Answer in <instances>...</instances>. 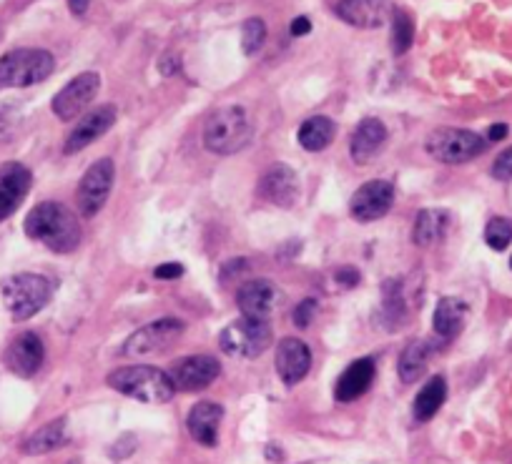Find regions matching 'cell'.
Segmentation results:
<instances>
[{
    "label": "cell",
    "mask_w": 512,
    "mask_h": 464,
    "mask_svg": "<svg viewBox=\"0 0 512 464\" xmlns=\"http://www.w3.org/2000/svg\"><path fill=\"white\" fill-rule=\"evenodd\" d=\"M510 266H512V259H510Z\"/></svg>",
    "instance_id": "ab89813d"
},
{
    "label": "cell",
    "mask_w": 512,
    "mask_h": 464,
    "mask_svg": "<svg viewBox=\"0 0 512 464\" xmlns=\"http://www.w3.org/2000/svg\"><path fill=\"white\" fill-rule=\"evenodd\" d=\"M154 276H156V279H164V281L181 279V276H184V266H181V264H161V266H156V269H154Z\"/></svg>",
    "instance_id": "d590c367"
},
{
    "label": "cell",
    "mask_w": 512,
    "mask_h": 464,
    "mask_svg": "<svg viewBox=\"0 0 512 464\" xmlns=\"http://www.w3.org/2000/svg\"><path fill=\"white\" fill-rule=\"evenodd\" d=\"M337 16L357 28H379L390 16V0H339Z\"/></svg>",
    "instance_id": "44dd1931"
},
{
    "label": "cell",
    "mask_w": 512,
    "mask_h": 464,
    "mask_svg": "<svg viewBox=\"0 0 512 464\" xmlns=\"http://www.w3.org/2000/svg\"><path fill=\"white\" fill-rule=\"evenodd\" d=\"M43 359H46V349H43L41 337L33 332L16 337L6 349V367L23 379L33 377L43 367Z\"/></svg>",
    "instance_id": "ac0fdd59"
},
{
    "label": "cell",
    "mask_w": 512,
    "mask_h": 464,
    "mask_svg": "<svg viewBox=\"0 0 512 464\" xmlns=\"http://www.w3.org/2000/svg\"><path fill=\"white\" fill-rule=\"evenodd\" d=\"M251 141L249 113L241 106L219 108L204 126V146L219 156H231Z\"/></svg>",
    "instance_id": "3957f363"
},
{
    "label": "cell",
    "mask_w": 512,
    "mask_h": 464,
    "mask_svg": "<svg viewBox=\"0 0 512 464\" xmlns=\"http://www.w3.org/2000/svg\"><path fill=\"white\" fill-rule=\"evenodd\" d=\"M374 374H377L374 359L364 357L349 364V367L342 372V377L337 379V384H334V397H337V402L349 404L354 402V399L362 397V394L372 387Z\"/></svg>",
    "instance_id": "7402d4cb"
},
{
    "label": "cell",
    "mask_w": 512,
    "mask_h": 464,
    "mask_svg": "<svg viewBox=\"0 0 512 464\" xmlns=\"http://www.w3.org/2000/svg\"><path fill=\"white\" fill-rule=\"evenodd\" d=\"M392 204H395V186L390 181L374 179L359 186L357 194L349 201V211L357 221L369 224V221H377L390 214Z\"/></svg>",
    "instance_id": "7c38bea8"
},
{
    "label": "cell",
    "mask_w": 512,
    "mask_h": 464,
    "mask_svg": "<svg viewBox=\"0 0 512 464\" xmlns=\"http://www.w3.org/2000/svg\"><path fill=\"white\" fill-rule=\"evenodd\" d=\"M221 374L219 359L211 354H196V357L176 359L169 369V379L179 392H199L216 382Z\"/></svg>",
    "instance_id": "30bf717a"
},
{
    "label": "cell",
    "mask_w": 512,
    "mask_h": 464,
    "mask_svg": "<svg viewBox=\"0 0 512 464\" xmlns=\"http://www.w3.org/2000/svg\"><path fill=\"white\" fill-rule=\"evenodd\" d=\"M23 229L33 241H41L46 249L56 251V254H71L81 244V224H78L76 214L58 201L38 204L26 216Z\"/></svg>",
    "instance_id": "6da1fadb"
},
{
    "label": "cell",
    "mask_w": 512,
    "mask_h": 464,
    "mask_svg": "<svg viewBox=\"0 0 512 464\" xmlns=\"http://www.w3.org/2000/svg\"><path fill=\"white\" fill-rule=\"evenodd\" d=\"M334 281L342 284L344 289H352V286L359 284V271L352 269V266H344V269L334 271Z\"/></svg>",
    "instance_id": "e575fe53"
},
{
    "label": "cell",
    "mask_w": 512,
    "mask_h": 464,
    "mask_svg": "<svg viewBox=\"0 0 512 464\" xmlns=\"http://www.w3.org/2000/svg\"><path fill=\"white\" fill-rule=\"evenodd\" d=\"M98 88H101V76H98L96 71L81 73V76L73 78L68 86H63L61 93L53 98V113H56L61 121H73V118L81 116V113L91 106Z\"/></svg>",
    "instance_id": "8fae6325"
},
{
    "label": "cell",
    "mask_w": 512,
    "mask_h": 464,
    "mask_svg": "<svg viewBox=\"0 0 512 464\" xmlns=\"http://www.w3.org/2000/svg\"><path fill=\"white\" fill-rule=\"evenodd\" d=\"M450 216L442 209H425L417 214L415 229H412V241L417 246H432L445 236Z\"/></svg>",
    "instance_id": "484cf974"
},
{
    "label": "cell",
    "mask_w": 512,
    "mask_h": 464,
    "mask_svg": "<svg viewBox=\"0 0 512 464\" xmlns=\"http://www.w3.org/2000/svg\"><path fill=\"white\" fill-rule=\"evenodd\" d=\"M405 296H402L400 284L397 281H390L384 286V306H382V317L390 319L387 327H400L402 317H405Z\"/></svg>",
    "instance_id": "f546056e"
},
{
    "label": "cell",
    "mask_w": 512,
    "mask_h": 464,
    "mask_svg": "<svg viewBox=\"0 0 512 464\" xmlns=\"http://www.w3.org/2000/svg\"><path fill=\"white\" fill-rule=\"evenodd\" d=\"M467 319V304L455 296H445L437 301L435 317H432V327L440 339H452L462 332Z\"/></svg>",
    "instance_id": "603a6c76"
},
{
    "label": "cell",
    "mask_w": 512,
    "mask_h": 464,
    "mask_svg": "<svg viewBox=\"0 0 512 464\" xmlns=\"http://www.w3.org/2000/svg\"><path fill=\"white\" fill-rule=\"evenodd\" d=\"M312 31V23H309V18H294L292 21V36H307V33Z\"/></svg>",
    "instance_id": "8d00e7d4"
},
{
    "label": "cell",
    "mask_w": 512,
    "mask_h": 464,
    "mask_svg": "<svg viewBox=\"0 0 512 464\" xmlns=\"http://www.w3.org/2000/svg\"><path fill=\"white\" fill-rule=\"evenodd\" d=\"M224 419V407L216 402H199L191 407L189 417H186V427L194 442L201 447H216L219 444V427Z\"/></svg>",
    "instance_id": "ffe728a7"
},
{
    "label": "cell",
    "mask_w": 512,
    "mask_h": 464,
    "mask_svg": "<svg viewBox=\"0 0 512 464\" xmlns=\"http://www.w3.org/2000/svg\"><path fill=\"white\" fill-rule=\"evenodd\" d=\"M66 419H53V422H48L46 427L36 429V432L31 434V437L26 439V444H23V452L26 454H48L53 452V449L63 447L66 444Z\"/></svg>",
    "instance_id": "83f0119b"
},
{
    "label": "cell",
    "mask_w": 512,
    "mask_h": 464,
    "mask_svg": "<svg viewBox=\"0 0 512 464\" xmlns=\"http://www.w3.org/2000/svg\"><path fill=\"white\" fill-rule=\"evenodd\" d=\"M256 194L262 196L264 201H269V204L289 209V206L297 204L299 199L297 174H294V169H289L287 164L269 166V169L264 171L262 179H259Z\"/></svg>",
    "instance_id": "5bb4252c"
},
{
    "label": "cell",
    "mask_w": 512,
    "mask_h": 464,
    "mask_svg": "<svg viewBox=\"0 0 512 464\" xmlns=\"http://www.w3.org/2000/svg\"><path fill=\"white\" fill-rule=\"evenodd\" d=\"M282 304V291L267 279H251L236 291V306L244 317L269 319Z\"/></svg>",
    "instance_id": "4fadbf2b"
},
{
    "label": "cell",
    "mask_w": 512,
    "mask_h": 464,
    "mask_svg": "<svg viewBox=\"0 0 512 464\" xmlns=\"http://www.w3.org/2000/svg\"><path fill=\"white\" fill-rule=\"evenodd\" d=\"M505 136H507L505 123H497V126H492L490 131H487V141H502Z\"/></svg>",
    "instance_id": "74e56055"
},
{
    "label": "cell",
    "mask_w": 512,
    "mask_h": 464,
    "mask_svg": "<svg viewBox=\"0 0 512 464\" xmlns=\"http://www.w3.org/2000/svg\"><path fill=\"white\" fill-rule=\"evenodd\" d=\"M33 176L23 164H3L0 166V221L16 214L18 206L26 201L28 191H31Z\"/></svg>",
    "instance_id": "2e32d148"
},
{
    "label": "cell",
    "mask_w": 512,
    "mask_h": 464,
    "mask_svg": "<svg viewBox=\"0 0 512 464\" xmlns=\"http://www.w3.org/2000/svg\"><path fill=\"white\" fill-rule=\"evenodd\" d=\"M113 179H116V166L111 159H101L86 171V176L81 179L76 191V206L78 214H83L86 219L96 216L98 211L106 206L108 194L113 189Z\"/></svg>",
    "instance_id": "9c48e42d"
},
{
    "label": "cell",
    "mask_w": 512,
    "mask_h": 464,
    "mask_svg": "<svg viewBox=\"0 0 512 464\" xmlns=\"http://www.w3.org/2000/svg\"><path fill=\"white\" fill-rule=\"evenodd\" d=\"M314 314H317V301L304 299L302 304L297 306V312H294V324H297L299 329H307L309 324H312Z\"/></svg>",
    "instance_id": "836d02e7"
},
{
    "label": "cell",
    "mask_w": 512,
    "mask_h": 464,
    "mask_svg": "<svg viewBox=\"0 0 512 464\" xmlns=\"http://www.w3.org/2000/svg\"><path fill=\"white\" fill-rule=\"evenodd\" d=\"M184 329L186 324L176 317L156 319L123 342V357H151V354L166 352L179 342Z\"/></svg>",
    "instance_id": "ba28073f"
},
{
    "label": "cell",
    "mask_w": 512,
    "mask_h": 464,
    "mask_svg": "<svg viewBox=\"0 0 512 464\" xmlns=\"http://www.w3.org/2000/svg\"><path fill=\"white\" fill-rule=\"evenodd\" d=\"M56 68V58L43 48H18L0 58V88H28L43 83Z\"/></svg>",
    "instance_id": "277c9868"
},
{
    "label": "cell",
    "mask_w": 512,
    "mask_h": 464,
    "mask_svg": "<svg viewBox=\"0 0 512 464\" xmlns=\"http://www.w3.org/2000/svg\"><path fill=\"white\" fill-rule=\"evenodd\" d=\"M427 153L442 164H465L480 156L485 138L467 128H437L425 143Z\"/></svg>",
    "instance_id": "52a82bcc"
},
{
    "label": "cell",
    "mask_w": 512,
    "mask_h": 464,
    "mask_svg": "<svg viewBox=\"0 0 512 464\" xmlns=\"http://www.w3.org/2000/svg\"><path fill=\"white\" fill-rule=\"evenodd\" d=\"M272 324L269 319H254L241 317L239 322L229 324L221 332L219 347L221 352L229 357L241 359H256L262 357L269 347H272Z\"/></svg>",
    "instance_id": "8992f818"
},
{
    "label": "cell",
    "mask_w": 512,
    "mask_h": 464,
    "mask_svg": "<svg viewBox=\"0 0 512 464\" xmlns=\"http://www.w3.org/2000/svg\"><path fill=\"white\" fill-rule=\"evenodd\" d=\"M492 176L500 181H510L512 179V146L507 151H502L500 156L492 164Z\"/></svg>",
    "instance_id": "d6a6232c"
},
{
    "label": "cell",
    "mask_w": 512,
    "mask_h": 464,
    "mask_svg": "<svg viewBox=\"0 0 512 464\" xmlns=\"http://www.w3.org/2000/svg\"><path fill=\"white\" fill-rule=\"evenodd\" d=\"M432 347L425 342V339H415V342L407 344L400 354V362H397V369H400V379L405 384L417 382L422 374L427 372V364H430Z\"/></svg>",
    "instance_id": "d4e9b609"
},
{
    "label": "cell",
    "mask_w": 512,
    "mask_h": 464,
    "mask_svg": "<svg viewBox=\"0 0 512 464\" xmlns=\"http://www.w3.org/2000/svg\"><path fill=\"white\" fill-rule=\"evenodd\" d=\"M485 241L490 249L495 251H505L512 241V221L510 219H490L485 226Z\"/></svg>",
    "instance_id": "4dcf8cb0"
},
{
    "label": "cell",
    "mask_w": 512,
    "mask_h": 464,
    "mask_svg": "<svg viewBox=\"0 0 512 464\" xmlns=\"http://www.w3.org/2000/svg\"><path fill=\"white\" fill-rule=\"evenodd\" d=\"M334 133H337V123L327 116H312L302 123L299 128V143L307 151H324L329 143L334 141Z\"/></svg>",
    "instance_id": "4316f807"
},
{
    "label": "cell",
    "mask_w": 512,
    "mask_h": 464,
    "mask_svg": "<svg viewBox=\"0 0 512 464\" xmlns=\"http://www.w3.org/2000/svg\"><path fill=\"white\" fill-rule=\"evenodd\" d=\"M384 141H387V126L379 118H364L349 138V153L354 164L364 166L377 159Z\"/></svg>",
    "instance_id": "d6986e66"
},
{
    "label": "cell",
    "mask_w": 512,
    "mask_h": 464,
    "mask_svg": "<svg viewBox=\"0 0 512 464\" xmlns=\"http://www.w3.org/2000/svg\"><path fill=\"white\" fill-rule=\"evenodd\" d=\"M108 387L126 397L144 404H166L174 397V384H171L169 372L149 367V364H134V367L113 369L108 374Z\"/></svg>",
    "instance_id": "7a4b0ae2"
},
{
    "label": "cell",
    "mask_w": 512,
    "mask_h": 464,
    "mask_svg": "<svg viewBox=\"0 0 512 464\" xmlns=\"http://www.w3.org/2000/svg\"><path fill=\"white\" fill-rule=\"evenodd\" d=\"M53 284L41 274H16L3 281V301L16 322H26L51 301Z\"/></svg>",
    "instance_id": "5b68a950"
},
{
    "label": "cell",
    "mask_w": 512,
    "mask_h": 464,
    "mask_svg": "<svg viewBox=\"0 0 512 464\" xmlns=\"http://www.w3.org/2000/svg\"><path fill=\"white\" fill-rule=\"evenodd\" d=\"M415 43V26H412V18L405 11L392 13V51L397 56L407 53Z\"/></svg>",
    "instance_id": "f1b7e54d"
},
{
    "label": "cell",
    "mask_w": 512,
    "mask_h": 464,
    "mask_svg": "<svg viewBox=\"0 0 512 464\" xmlns=\"http://www.w3.org/2000/svg\"><path fill=\"white\" fill-rule=\"evenodd\" d=\"M267 41V26H264L262 18H249L241 28V46H244L246 56H254L259 48Z\"/></svg>",
    "instance_id": "1f68e13d"
},
{
    "label": "cell",
    "mask_w": 512,
    "mask_h": 464,
    "mask_svg": "<svg viewBox=\"0 0 512 464\" xmlns=\"http://www.w3.org/2000/svg\"><path fill=\"white\" fill-rule=\"evenodd\" d=\"M116 118H118V108L111 106V103H103V106L93 108L91 113H86V116L76 123V128H73L71 136H68L63 151L66 153L83 151V148L91 146L93 141H98L103 133L111 131V126L116 123Z\"/></svg>",
    "instance_id": "9a60e30c"
},
{
    "label": "cell",
    "mask_w": 512,
    "mask_h": 464,
    "mask_svg": "<svg viewBox=\"0 0 512 464\" xmlns=\"http://www.w3.org/2000/svg\"><path fill=\"white\" fill-rule=\"evenodd\" d=\"M274 367H277L279 379L287 387H294V384H299L309 374L312 352H309V347L302 339H282L277 347V357H274Z\"/></svg>",
    "instance_id": "e0dca14e"
},
{
    "label": "cell",
    "mask_w": 512,
    "mask_h": 464,
    "mask_svg": "<svg viewBox=\"0 0 512 464\" xmlns=\"http://www.w3.org/2000/svg\"><path fill=\"white\" fill-rule=\"evenodd\" d=\"M447 399V382L445 377H432L425 387L420 389V394L415 397L412 404V414H415V422H430L437 412L442 409Z\"/></svg>",
    "instance_id": "cb8c5ba5"
},
{
    "label": "cell",
    "mask_w": 512,
    "mask_h": 464,
    "mask_svg": "<svg viewBox=\"0 0 512 464\" xmlns=\"http://www.w3.org/2000/svg\"><path fill=\"white\" fill-rule=\"evenodd\" d=\"M68 8L73 16H83L88 11V0H68Z\"/></svg>",
    "instance_id": "f35d334b"
}]
</instances>
